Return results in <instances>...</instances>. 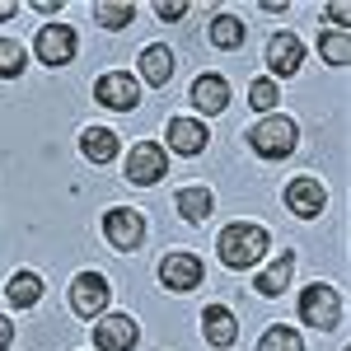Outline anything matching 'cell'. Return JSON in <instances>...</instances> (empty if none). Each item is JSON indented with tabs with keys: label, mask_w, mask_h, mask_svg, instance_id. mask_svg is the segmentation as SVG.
<instances>
[{
	"label": "cell",
	"mask_w": 351,
	"mask_h": 351,
	"mask_svg": "<svg viewBox=\"0 0 351 351\" xmlns=\"http://www.w3.org/2000/svg\"><path fill=\"white\" fill-rule=\"evenodd\" d=\"M216 253L225 267H253V263H263V253H267V230L263 225H225L216 239Z\"/></svg>",
	"instance_id": "1"
},
{
	"label": "cell",
	"mask_w": 351,
	"mask_h": 351,
	"mask_svg": "<svg viewBox=\"0 0 351 351\" xmlns=\"http://www.w3.org/2000/svg\"><path fill=\"white\" fill-rule=\"evenodd\" d=\"M295 141H300V132H295L291 117H263V122L248 132V150L263 155V160H286V155L295 150Z\"/></svg>",
	"instance_id": "2"
},
{
	"label": "cell",
	"mask_w": 351,
	"mask_h": 351,
	"mask_svg": "<svg viewBox=\"0 0 351 351\" xmlns=\"http://www.w3.org/2000/svg\"><path fill=\"white\" fill-rule=\"evenodd\" d=\"M300 319H304L309 328H319V332L337 328V319H342V300H337V291L324 286V281L304 286V291H300Z\"/></svg>",
	"instance_id": "3"
},
{
	"label": "cell",
	"mask_w": 351,
	"mask_h": 351,
	"mask_svg": "<svg viewBox=\"0 0 351 351\" xmlns=\"http://www.w3.org/2000/svg\"><path fill=\"white\" fill-rule=\"evenodd\" d=\"M108 281L99 276V271H80L75 281H71V309L80 314V319H104V309H108Z\"/></svg>",
	"instance_id": "4"
},
{
	"label": "cell",
	"mask_w": 351,
	"mask_h": 351,
	"mask_svg": "<svg viewBox=\"0 0 351 351\" xmlns=\"http://www.w3.org/2000/svg\"><path fill=\"white\" fill-rule=\"evenodd\" d=\"M164 173H169V155H164V145L136 141V150L127 155V183H136V188H150V183H160Z\"/></svg>",
	"instance_id": "5"
},
{
	"label": "cell",
	"mask_w": 351,
	"mask_h": 351,
	"mask_svg": "<svg viewBox=\"0 0 351 351\" xmlns=\"http://www.w3.org/2000/svg\"><path fill=\"white\" fill-rule=\"evenodd\" d=\"M75 28H66V24H47L43 33H38V43H33V52H38V61L43 66H66L71 56H75Z\"/></svg>",
	"instance_id": "6"
},
{
	"label": "cell",
	"mask_w": 351,
	"mask_h": 351,
	"mask_svg": "<svg viewBox=\"0 0 351 351\" xmlns=\"http://www.w3.org/2000/svg\"><path fill=\"white\" fill-rule=\"evenodd\" d=\"M160 281L164 291H197L202 286V258L197 253H164Z\"/></svg>",
	"instance_id": "7"
},
{
	"label": "cell",
	"mask_w": 351,
	"mask_h": 351,
	"mask_svg": "<svg viewBox=\"0 0 351 351\" xmlns=\"http://www.w3.org/2000/svg\"><path fill=\"white\" fill-rule=\"evenodd\" d=\"M104 234H108L112 248H136L141 243V234H145V220H141V211H132V206H112L108 216H104Z\"/></svg>",
	"instance_id": "8"
},
{
	"label": "cell",
	"mask_w": 351,
	"mask_h": 351,
	"mask_svg": "<svg viewBox=\"0 0 351 351\" xmlns=\"http://www.w3.org/2000/svg\"><path fill=\"white\" fill-rule=\"evenodd\" d=\"M94 347L99 351H132L136 347V324L127 314H104V319H94Z\"/></svg>",
	"instance_id": "9"
},
{
	"label": "cell",
	"mask_w": 351,
	"mask_h": 351,
	"mask_svg": "<svg viewBox=\"0 0 351 351\" xmlns=\"http://www.w3.org/2000/svg\"><path fill=\"white\" fill-rule=\"evenodd\" d=\"M94 94H99V104L104 108H117V112H127L141 104V89H136L132 75H122V71H112V75H104V80L94 84Z\"/></svg>",
	"instance_id": "10"
},
{
	"label": "cell",
	"mask_w": 351,
	"mask_h": 351,
	"mask_svg": "<svg viewBox=\"0 0 351 351\" xmlns=\"http://www.w3.org/2000/svg\"><path fill=\"white\" fill-rule=\"evenodd\" d=\"M300 61H304V43H300L295 33H271V43H267L271 75H295Z\"/></svg>",
	"instance_id": "11"
},
{
	"label": "cell",
	"mask_w": 351,
	"mask_h": 351,
	"mask_svg": "<svg viewBox=\"0 0 351 351\" xmlns=\"http://www.w3.org/2000/svg\"><path fill=\"white\" fill-rule=\"evenodd\" d=\"M324 202H328V192H324V183L319 178H295L291 188H286V206L295 211V216H319L324 211Z\"/></svg>",
	"instance_id": "12"
},
{
	"label": "cell",
	"mask_w": 351,
	"mask_h": 351,
	"mask_svg": "<svg viewBox=\"0 0 351 351\" xmlns=\"http://www.w3.org/2000/svg\"><path fill=\"white\" fill-rule=\"evenodd\" d=\"M206 127L197 122V117H173L169 122V150H178V155H202L206 150Z\"/></svg>",
	"instance_id": "13"
},
{
	"label": "cell",
	"mask_w": 351,
	"mask_h": 351,
	"mask_svg": "<svg viewBox=\"0 0 351 351\" xmlns=\"http://www.w3.org/2000/svg\"><path fill=\"white\" fill-rule=\"evenodd\" d=\"M202 332H206L211 347H234V342H239V324H234V314H230L225 304H211V309L202 314Z\"/></svg>",
	"instance_id": "14"
},
{
	"label": "cell",
	"mask_w": 351,
	"mask_h": 351,
	"mask_svg": "<svg viewBox=\"0 0 351 351\" xmlns=\"http://www.w3.org/2000/svg\"><path fill=\"white\" fill-rule=\"evenodd\" d=\"M192 104L202 112H220L230 104V80L225 75H197L192 80Z\"/></svg>",
	"instance_id": "15"
},
{
	"label": "cell",
	"mask_w": 351,
	"mask_h": 351,
	"mask_svg": "<svg viewBox=\"0 0 351 351\" xmlns=\"http://www.w3.org/2000/svg\"><path fill=\"white\" fill-rule=\"evenodd\" d=\"M141 80L145 84H169L173 80V52H169L164 43H150V47L141 52Z\"/></svg>",
	"instance_id": "16"
},
{
	"label": "cell",
	"mask_w": 351,
	"mask_h": 351,
	"mask_svg": "<svg viewBox=\"0 0 351 351\" xmlns=\"http://www.w3.org/2000/svg\"><path fill=\"white\" fill-rule=\"evenodd\" d=\"M291 276H295V253H281V258H276V263L253 281V291H258V295H286Z\"/></svg>",
	"instance_id": "17"
},
{
	"label": "cell",
	"mask_w": 351,
	"mask_h": 351,
	"mask_svg": "<svg viewBox=\"0 0 351 351\" xmlns=\"http://www.w3.org/2000/svg\"><path fill=\"white\" fill-rule=\"evenodd\" d=\"M80 150H84V160L108 164L112 155H117V136H112L108 127H89V132L80 136Z\"/></svg>",
	"instance_id": "18"
},
{
	"label": "cell",
	"mask_w": 351,
	"mask_h": 351,
	"mask_svg": "<svg viewBox=\"0 0 351 351\" xmlns=\"http://www.w3.org/2000/svg\"><path fill=\"white\" fill-rule=\"evenodd\" d=\"M211 206H216L211 188H183V192H178V216H183V220H206V216H211Z\"/></svg>",
	"instance_id": "19"
},
{
	"label": "cell",
	"mask_w": 351,
	"mask_h": 351,
	"mask_svg": "<svg viewBox=\"0 0 351 351\" xmlns=\"http://www.w3.org/2000/svg\"><path fill=\"white\" fill-rule=\"evenodd\" d=\"M38 300H43V281H38L33 271L10 276V304H14V309H33Z\"/></svg>",
	"instance_id": "20"
},
{
	"label": "cell",
	"mask_w": 351,
	"mask_h": 351,
	"mask_svg": "<svg viewBox=\"0 0 351 351\" xmlns=\"http://www.w3.org/2000/svg\"><path fill=\"white\" fill-rule=\"evenodd\" d=\"M211 43L225 47V52H239L243 47V24L234 14H216V19H211Z\"/></svg>",
	"instance_id": "21"
},
{
	"label": "cell",
	"mask_w": 351,
	"mask_h": 351,
	"mask_svg": "<svg viewBox=\"0 0 351 351\" xmlns=\"http://www.w3.org/2000/svg\"><path fill=\"white\" fill-rule=\"evenodd\" d=\"M319 52H324L328 66H347V61H351V38H347V28H332V33H324V38H319Z\"/></svg>",
	"instance_id": "22"
},
{
	"label": "cell",
	"mask_w": 351,
	"mask_h": 351,
	"mask_svg": "<svg viewBox=\"0 0 351 351\" xmlns=\"http://www.w3.org/2000/svg\"><path fill=\"white\" fill-rule=\"evenodd\" d=\"M94 19L104 28H127L136 19V5H127V0H104V5H94Z\"/></svg>",
	"instance_id": "23"
},
{
	"label": "cell",
	"mask_w": 351,
	"mask_h": 351,
	"mask_svg": "<svg viewBox=\"0 0 351 351\" xmlns=\"http://www.w3.org/2000/svg\"><path fill=\"white\" fill-rule=\"evenodd\" d=\"M258 351H304V342H300V332H295V328L276 324V328H267V332H263Z\"/></svg>",
	"instance_id": "24"
},
{
	"label": "cell",
	"mask_w": 351,
	"mask_h": 351,
	"mask_svg": "<svg viewBox=\"0 0 351 351\" xmlns=\"http://www.w3.org/2000/svg\"><path fill=\"white\" fill-rule=\"evenodd\" d=\"M24 47L14 43V38H0V80H14L19 71H24Z\"/></svg>",
	"instance_id": "25"
},
{
	"label": "cell",
	"mask_w": 351,
	"mask_h": 351,
	"mask_svg": "<svg viewBox=\"0 0 351 351\" xmlns=\"http://www.w3.org/2000/svg\"><path fill=\"white\" fill-rule=\"evenodd\" d=\"M248 104H253L258 112H271L276 104H281V94H276V80H271V75L253 80V84H248Z\"/></svg>",
	"instance_id": "26"
},
{
	"label": "cell",
	"mask_w": 351,
	"mask_h": 351,
	"mask_svg": "<svg viewBox=\"0 0 351 351\" xmlns=\"http://www.w3.org/2000/svg\"><path fill=\"white\" fill-rule=\"evenodd\" d=\"M155 14H160V19H169V24H173V19H183V14H188V5H183V0H173V5H169V0H164V5H155Z\"/></svg>",
	"instance_id": "27"
},
{
	"label": "cell",
	"mask_w": 351,
	"mask_h": 351,
	"mask_svg": "<svg viewBox=\"0 0 351 351\" xmlns=\"http://www.w3.org/2000/svg\"><path fill=\"white\" fill-rule=\"evenodd\" d=\"M10 342H14V328H10V319L0 314V351H10Z\"/></svg>",
	"instance_id": "28"
},
{
	"label": "cell",
	"mask_w": 351,
	"mask_h": 351,
	"mask_svg": "<svg viewBox=\"0 0 351 351\" xmlns=\"http://www.w3.org/2000/svg\"><path fill=\"white\" fill-rule=\"evenodd\" d=\"M328 14H332V24H347V19H351V10H347V5H332Z\"/></svg>",
	"instance_id": "29"
},
{
	"label": "cell",
	"mask_w": 351,
	"mask_h": 351,
	"mask_svg": "<svg viewBox=\"0 0 351 351\" xmlns=\"http://www.w3.org/2000/svg\"><path fill=\"white\" fill-rule=\"evenodd\" d=\"M14 10H19V5H14V0H0V19H10V14H14Z\"/></svg>",
	"instance_id": "30"
}]
</instances>
